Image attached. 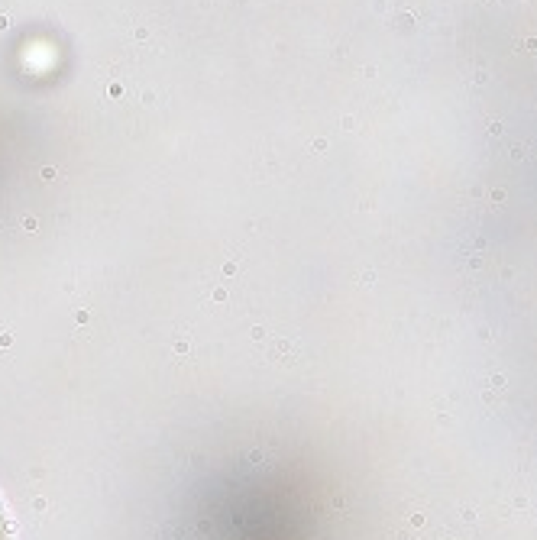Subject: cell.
I'll return each mask as SVG.
<instances>
[{
	"instance_id": "obj_1",
	"label": "cell",
	"mask_w": 537,
	"mask_h": 540,
	"mask_svg": "<svg viewBox=\"0 0 537 540\" xmlns=\"http://www.w3.org/2000/svg\"><path fill=\"white\" fill-rule=\"evenodd\" d=\"M0 540H4V531H0Z\"/></svg>"
}]
</instances>
